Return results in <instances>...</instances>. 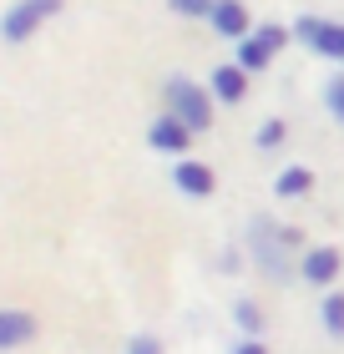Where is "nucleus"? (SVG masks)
I'll return each instance as SVG.
<instances>
[{"instance_id":"nucleus-1","label":"nucleus","mask_w":344,"mask_h":354,"mask_svg":"<svg viewBox=\"0 0 344 354\" xmlns=\"http://www.w3.org/2000/svg\"><path fill=\"white\" fill-rule=\"evenodd\" d=\"M299 243H304L299 228H284V223H269V218L248 223V253L258 259V268H264L273 283L289 279V248H299Z\"/></svg>"},{"instance_id":"nucleus-2","label":"nucleus","mask_w":344,"mask_h":354,"mask_svg":"<svg viewBox=\"0 0 344 354\" xmlns=\"http://www.w3.org/2000/svg\"><path fill=\"white\" fill-rule=\"evenodd\" d=\"M212 86H198L192 76H168L162 82V111H172V117H183L192 132H208L212 127Z\"/></svg>"},{"instance_id":"nucleus-3","label":"nucleus","mask_w":344,"mask_h":354,"mask_svg":"<svg viewBox=\"0 0 344 354\" xmlns=\"http://www.w3.org/2000/svg\"><path fill=\"white\" fill-rule=\"evenodd\" d=\"M61 6H66V0H15V6L6 10V21H0V36H6L10 46H21V41L36 36L51 15H61Z\"/></svg>"},{"instance_id":"nucleus-4","label":"nucleus","mask_w":344,"mask_h":354,"mask_svg":"<svg viewBox=\"0 0 344 354\" xmlns=\"http://www.w3.org/2000/svg\"><path fill=\"white\" fill-rule=\"evenodd\" d=\"M293 36H299L314 56L339 61V66H344V21H319V15H299V21H293Z\"/></svg>"},{"instance_id":"nucleus-5","label":"nucleus","mask_w":344,"mask_h":354,"mask_svg":"<svg viewBox=\"0 0 344 354\" xmlns=\"http://www.w3.org/2000/svg\"><path fill=\"white\" fill-rule=\"evenodd\" d=\"M192 137H198V132H192L183 117H172V111H162V117L147 127V147H152V152H172V157H183Z\"/></svg>"},{"instance_id":"nucleus-6","label":"nucleus","mask_w":344,"mask_h":354,"mask_svg":"<svg viewBox=\"0 0 344 354\" xmlns=\"http://www.w3.org/2000/svg\"><path fill=\"white\" fill-rule=\"evenodd\" d=\"M339 268H344L339 248H304V259H299V273H304L314 288H329V283L339 279Z\"/></svg>"},{"instance_id":"nucleus-7","label":"nucleus","mask_w":344,"mask_h":354,"mask_svg":"<svg viewBox=\"0 0 344 354\" xmlns=\"http://www.w3.org/2000/svg\"><path fill=\"white\" fill-rule=\"evenodd\" d=\"M208 26L218 30V36H228V41L253 36V15H248V6H243V0H218V10H212Z\"/></svg>"},{"instance_id":"nucleus-8","label":"nucleus","mask_w":344,"mask_h":354,"mask_svg":"<svg viewBox=\"0 0 344 354\" xmlns=\"http://www.w3.org/2000/svg\"><path fill=\"white\" fill-rule=\"evenodd\" d=\"M208 86H212V96H218L223 106H238L243 96H248V71H243L238 61H223V66L208 76Z\"/></svg>"},{"instance_id":"nucleus-9","label":"nucleus","mask_w":344,"mask_h":354,"mask_svg":"<svg viewBox=\"0 0 344 354\" xmlns=\"http://www.w3.org/2000/svg\"><path fill=\"white\" fill-rule=\"evenodd\" d=\"M172 183H177V192H188V198H212V187H218V177H212V167L208 162H177L172 167Z\"/></svg>"},{"instance_id":"nucleus-10","label":"nucleus","mask_w":344,"mask_h":354,"mask_svg":"<svg viewBox=\"0 0 344 354\" xmlns=\"http://www.w3.org/2000/svg\"><path fill=\"white\" fill-rule=\"evenodd\" d=\"M26 339H36V314L0 309V349H21Z\"/></svg>"},{"instance_id":"nucleus-11","label":"nucleus","mask_w":344,"mask_h":354,"mask_svg":"<svg viewBox=\"0 0 344 354\" xmlns=\"http://www.w3.org/2000/svg\"><path fill=\"white\" fill-rule=\"evenodd\" d=\"M233 61H238V66L253 76V71H264L269 61H273V51H269V46L258 41V36H243V41H238V51H233Z\"/></svg>"},{"instance_id":"nucleus-12","label":"nucleus","mask_w":344,"mask_h":354,"mask_svg":"<svg viewBox=\"0 0 344 354\" xmlns=\"http://www.w3.org/2000/svg\"><path fill=\"white\" fill-rule=\"evenodd\" d=\"M309 187H314V172H309V167H284V172L273 177V192H278V198H304Z\"/></svg>"},{"instance_id":"nucleus-13","label":"nucleus","mask_w":344,"mask_h":354,"mask_svg":"<svg viewBox=\"0 0 344 354\" xmlns=\"http://www.w3.org/2000/svg\"><path fill=\"white\" fill-rule=\"evenodd\" d=\"M319 319H324V329H329L334 339H344V294H339V288H324V299H319Z\"/></svg>"},{"instance_id":"nucleus-14","label":"nucleus","mask_w":344,"mask_h":354,"mask_svg":"<svg viewBox=\"0 0 344 354\" xmlns=\"http://www.w3.org/2000/svg\"><path fill=\"white\" fill-rule=\"evenodd\" d=\"M233 324L243 329V339H258V334H264V309H258L253 299H238L233 304Z\"/></svg>"},{"instance_id":"nucleus-15","label":"nucleus","mask_w":344,"mask_h":354,"mask_svg":"<svg viewBox=\"0 0 344 354\" xmlns=\"http://www.w3.org/2000/svg\"><path fill=\"white\" fill-rule=\"evenodd\" d=\"M172 15H183V21H212V10H218V0H168Z\"/></svg>"},{"instance_id":"nucleus-16","label":"nucleus","mask_w":344,"mask_h":354,"mask_svg":"<svg viewBox=\"0 0 344 354\" xmlns=\"http://www.w3.org/2000/svg\"><path fill=\"white\" fill-rule=\"evenodd\" d=\"M324 111H329V117H334V122L344 127V71L324 82Z\"/></svg>"},{"instance_id":"nucleus-17","label":"nucleus","mask_w":344,"mask_h":354,"mask_svg":"<svg viewBox=\"0 0 344 354\" xmlns=\"http://www.w3.org/2000/svg\"><path fill=\"white\" fill-rule=\"evenodd\" d=\"M253 142H258V152H278V147L289 142V127L273 117V122H264V127H258V137H253Z\"/></svg>"},{"instance_id":"nucleus-18","label":"nucleus","mask_w":344,"mask_h":354,"mask_svg":"<svg viewBox=\"0 0 344 354\" xmlns=\"http://www.w3.org/2000/svg\"><path fill=\"white\" fill-rule=\"evenodd\" d=\"M253 36H258V41H264L269 51L278 56V51H284V46L293 41V30H284V26H253Z\"/></svg>"},{"instance_id":"nucleus-19","label":"nucleus","mask_w":344,"mask_h":354,"mask_svg":"<svg viewBox=\"0 0 344 354\" xmlns=\"http://www.w3.org/2000/svg\"><path fill=\"white\" fill-rule=\"evenodd\" d=\"M127 354H162V339H152V334H132V339H127Z\"/></svg>"},{"instance_id":"nucleus-20","label":"nucleus","mask_w":344,"mask_h":354,"mask_svg":"<svg viewBox=\"0 0 344 354\" xmlns=\"http://www.w3.org/2000/svg\"><path fill=\"white\" fill-rule=\"evenodd\" d=\"M233 354H269V349L258 344V339H238V344H233Z\"/></svg>"}]
</instances>
